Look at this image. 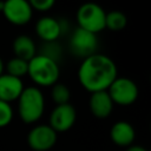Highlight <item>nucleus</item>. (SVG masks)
Listing matches in <instances>:
<instances>
[{
    "label": "nucleus",
    "instance_id": "423d86ee",
    "mask_svg": "<svg viewBox=\"0 0 151 151\" xmlns=\"http://www.w3.org/2000/svg\"><path fill=\"white\" fill-rule=\"evenodd\" d=\"M98 46L97 34L77 27L70 38V51L73 55L80 57L83 59L96 53Z\"/></svg>",
    "mask_w": 151,
    "mask_h": 151
},
{
    "label": "nucleus",
    "instance_id": "f3484780",
    "mask_svg": "<svg viewBox=\"0 0 151 151\" xmlns=\"http://www.w3.org/2000/svg\"><path fill=\"white\" fill-rule=\"evenodd\" d=\"M51 96L53 101L57 105H64L70 103V98H71V92L68 90V87L65 84L61 83H55L52 86V91H51Z\"/></svg>",
    "mask_w": 151,
    "mask_h": 151
},
{
    "label": "nucleus",
    "instance_id": "9d476101",
    "mask_svg": "<svg viewBox=\"0 0 151 151\" xmlns=\"http://www.w3.org/2000/svg\"><path fill=\"white\" fill-rule=\"evenodd\" d=\"M35 32L44 42L57 41V39L63 34L59 20L53 17L40 18L35 24Z\"/></svg>",
    "mask_w": 151,
    "mask_h": 151
},
{
    "label": "nucleus",
    "instance_id": "5701e85b",
    "mask_svg": "<svg viewBox=\"0 0 151 151\" xmlns=\"http://www.w3.org/2000/svg\"><path fill=\"white\" fill-rule=\"evenodd\" d=\"M2 8H4V1L0 2V12H2Z\"/></svg>",
    "mask_w": 151,
    "mask_h": 151
},
{
    "label": "nucleus",
    "instance_id": "9b49d317",
    "mask_svg": "<svg viewBox=\"0 0 151 151\" xmlns=\"http://www.w3.org/2000/svg\"><path fill=\"white\" fill-rule=\"evenodd\" d=\"M24 88L21 79L12 77L7 73L0 76V100L8 104L13 100H18Z\"/></svg>",
    "mask_w": 151,
    "mask_h": 151
},
{
    "label": "nucleus",
    "instance_id": "2eb2a0df",
    "mask_svg": "<svg viewBox=\"0 0 151 151\" xmlns=\"http://www.w3.org/2000/svg\"><path fill=\"white\" fill-rule=\"evenodd\" d=\"M127 24V19L126 15L123 12L119 11H111L109 13H106L105 17V28L113 31V32H118L122 31L126 27Z\"/></svg>",
    "mask_w": 151,
    "mask_h": 151
},
{
    "label": "nucleus",
    "instance_id": "39448f33",
    "mask_svg": "<svg viewBox=\"0 0 151 151\" xmlns=\"http://www.w3.org/2000/svg\"><path fill=\"white\" fill-rule=\"evenodd\" d=\"M106 91L113 104L120 106L132 105L138 98V87L136 83L126 77H117Z\"/></svg>",
    "mask_w": 151,
    "mask_h": 151
},
{
    "label": "nucleus",
    "instance_id": "6ab92c4d",
    "mask_svg": "<svg viewBox=\"0 0 151 151\" xmlns=\"http://www.w3.org/2000/svg\"><path fill=\"white\" fill-rule=\"evenodd\" d=\"M13 119V110L8 103L0 100V127H5L11 124Z\"/></svg>",
    "mask_w": 151,
    "mask_h": 151
},
{
    "label": "nucleus",
    "instance_id": "4468645a",
    "mask_svg": "<svg viewBox=\"0 0 151 151\" xmlns=\"http://www.w3.org/2000/svg\"><path fill=\"white\" fill-rule=\"evenodd\" d=\"M13 51L17 58L29 61L37 55V47L31 37L26 34L18 35L13 41Z\"/></svg>",
    "mask_w": 151,
    "mask_h": 151
},
{
    "label": "nucleus",
    "instance_id": "412c9836",
    "mask_svg": "<svg viewBox=\"0 0 151 151\" xmlns=\"http://www.w3.org/2000/svg\"><path fill=\"white\" fill-rule=\"evenodd\" d=\"M126 151H147V150L140 145H131L126 149Z\"/></svg>",
    "mask_w": 151,
    "mask_h": 151
},
{
    "label": "nucleus",
    "instance_id": "0eeeda50",
    "mask_svg": "<svg viewBox=\"0 0 151 151\" xmlns=\"http://www.w3.org/2000/svg\"><path fill=\"white\" fill-rule=\"evenodd\" d=\"M57 143V132L50 125H37L27 136V144L33 151H48Z\"/></svg>",
    "mask_w": 151,
    "mask_h": 151
},
{
    "label": "nucleus",
    "instance_id": "20e7f679",
    "mask_svg": "<svg viewBox=\"0 0 151 151\" xmlns=\"http://www.w3.org/2000/svg\"><path fill=\"white\" fill-rule=\"evenodd\" d=\"M105 11L97 4H83L77 11L78 27L91 33H99L105 28Z\"/></svg>",
    "mask_w": 151,
    "mask_h": 151
},
{
    "label": "nucleus",
    "instance_id": "6e6552de",
    "mask_svg": "<svg viewBox=\"0 0 151 151\" xmlns=\"http://www.w3.org/2000/svg\"><path fill=\"white\" fill-rule=\"evenodd\" d=\"M2 14L8 22L21 26L31 20L33 9L26 0H7L4 1Z\"/></svg>",
    "mask_w": 151,
    "mask_h": 151
},
{
    "label": "nucleus",
    "instance_id": "1a4fd4ad",
    "mask_svg": "<svg viewBox=\"0 0 151 151\" xmlns=\"http://www.w3.org/2000/svg\"><path fill=\"white\" fill-rule=\"evenodd\" d=\"M77 119V111L70 103L64 105H55L50 114V126L58 132H66L70 130Z\"/></svg>",
    "mask_w": 151,
    "mask_h": 151
},
{
    "label": "nucleus",
    "instance_id": "4be33fe9",
    "mask_svg": "<svg viewBox=\"0 0 151 151\" xmlns=\"http://www.w3.org/2000/svg\"><path fill=\"white\" fill-rule=\"evenodd\" d=\"M4 70H5V64H4L2 59L0 58V76H2V74H4Z\"/></svg>",
    "mask_w": 151,
    "mask_h": 151
},
{
    "label": "nucleus",
    "instance_id": "aec40b11",
    "mask_svg": "<svg viewBox=\"0 0 151 151\" xmlns=\"http://www.w3.org/2000/svg\"><path fill=\"white\" fill-rule=\"evenodd\" d=\"M28 2L32 9H37L39 12H47L54 6L53 0H31Z\"/></svg>",
    "mask_w": 151,
    "mask_h": 151
},
{
    "label": "nucleus",
    "instance_id": "f257e3e1",
    "mask_svg": "<svg viewBox=\"0 0 151 151\" xmlns=\"http://www.w3.org/2000/svg\"><path fill=\"white\" fill-rule=\"evenodd\" d=\"M117 76L116 63L110 57L100 53H94L83 59L78 70L80 85L91 93L106 91Z\"/></svg>",
    "mask_w": 151,
    "mask_h": 151
},
{
    "label": "nucleus",
    "instance_id": "a211bd4d",
    "mask_svg": "<svg viewBox=\"0 0 151 151\" xmlns=\"http://www.w3.org/2000/svg\"><path fill=\"white\" fill-rule=\"evenodd\" d=\"M41 55H45L54 61L58 63V60L61 57V47L57 41L52 42H44L42 48H41Z\"/></svg>",
    "mask_w": 151,
    "mask_h": 151
},
{
    "label": "nucleus",
    "instance_id": "f8f14e48",
    "mask_svg": "<svg viewBox=\"0 0 151 151\" xmlns=\"http://www.w3.org/2000/svg\"><path fill=\"white\" fill-rule=\"evenodd\" d=\"M110 138L116 145L129 147L136 138L134 127L129 122L119 120L112 125L110 130Z\"/></svg>",
    "mask_w": 151,
    "mask_h": 151
},
{
    "label": "nucleus",
    "instance_id": "ddd939ff",
    "mask_svg": "<svg viewBox=\"0 0 151 151\" xmlns=\"http://www.w3.org/2000/svg\"><path fill=\"white\" fill-rule=\"evenodd\" d=\"M90 110L91 113L97 118H106L113 110V101L111 100L107 91H100L91 93L90 97Z\"/></svg>",
    "mask_w": 151,
    "mask_h": 151
},
{
    "label": "nucleus",
    "instance_id": "f03ea898",
    "mask_svg": "<svg viewBox=\"0 0 151 151\" xmlns=\"http://www.w3.org/2000/svg\"><path fill=\"white\" fill-rule=\"evenodd\" d=\"M45 110V99L41 91L35 86L24 88L18 98V111L25 124L38 122Z\"/></svg>",
    "mask_w": 151,
    "mask_h": 151
},
{
    "label": "nucleus",
    "instance_id": "dca6fc26",
    "mask_svg": "<svg viewBox=\"0 0 151 151\" xmlns=\"http://www.w3.org/2000/svg\"><path fill=\"white\" fill-rule=\"evenodd\" d=\"M5 68L7 71V74L21 79L28 72V61L14 57L8 60V63L5 65Z\"/></svg>",
    "mask_w": 151,
    "mask_h": 151
},
{
    "label": "nucleus",
    "instance_id": "7ed1b4c3",
    "mask_svg": "<svg viewBox=\"0 0 151 151\" xmlns=\"http://www.w3.org/2000/svg\"><path fill=\"white\" fill-rule=\"evenodd\" d=\"M27 74L39 86H53L59 79L60 70L57 61L37 54L28 61Z\"/></svg>",
    "mask_w": 151,
    "mask_h": 151
}]
</instances>
